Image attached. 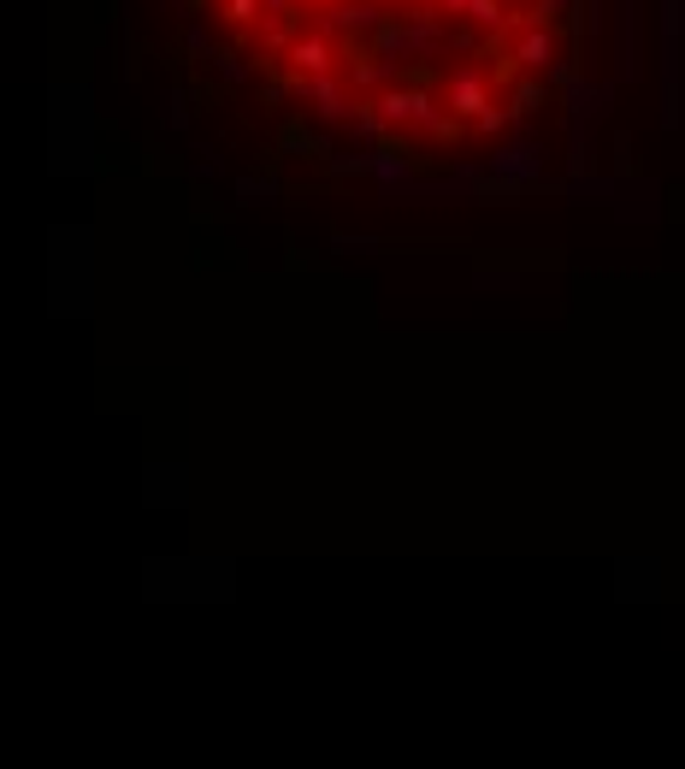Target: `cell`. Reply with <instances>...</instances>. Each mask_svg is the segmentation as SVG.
Here are the masks:
<instances>
[{"label": "cell", "mask_w": 685, "mask_h": 769, "mask_svg": "<svg viewBox=\"0 0 685 769\" xmlns=\"http://www.w3.org/2000/svg\"><path fill=\"white\" fill-rule=\"evenodd\" d=\"M290 66H296L302 78H326L331 71V42L326 36H302L296 48H290Z\"/></svg>", "instance_id": "6da1fadb"}, {"label": "cell", "mask_w": 685, "mask_h": 769, "mask_svg": "<svg viewBox=\"0 0 685 769\" xmlns=\"http://www.w3.org/2000/svg\"><path fill=\"white\" fill-rule=\"evenodd\" d=\"M449 107H456V113H491L485 78H479V71H461V78H449Z\"/></svg>", "instance_id": "7a4b0ae2"}, {"label": "cell", "mask_w": 685, "mask_h": 769, "mask_svg": "<svg viewBox=\"0 0 685 769\" xmlns=\"http://www.w3.org/2000/svg\"><path fill=\"white\" fill-rule=\"evenodd\" d=\"M515 60L527 66V71H544V66H556V36H550V31H532V36H520Z\"/></svg>", "instance_id": "3957f363"}, {"label": "cell", "mask_w": 685, "mask_h": 769, "mask_svg": "<svg viewBox=\"0 0 685 769\" xmlns=\"http://www.w3.org/2000/svg\"><path fill=\"white\" fill-rule=\"evenodd\" d=\"M260 7H267V0H225V19L231 24H249V19H260Z\"/></svg>", "instance_id": "277c9868"}, {"label": "cell", "mask_w": 685, "mask_h": 769, "mask_svg": "<svg viewBox=\"0 0 685 769\" xmlns=\"http://www.w3.org/2000/svg\"><path fill=\"white\" fill-rule=\"evenodd\" d=\"M538 101H544V90H538V83H520V95H515V113H532Z\"/></svg>", "instance_id": "5b68a950"}, {"label": "cell", "mask_w": 685, "mask_h": 769, "mask_svg": "<svg viewBox=\"0 0 685 769\" xmlns=\"http://www.w3.org/2000/svg\"><path fill=\"white\" fill-rule=\"evenodd\" d=\"M444 12H473V0H437Z\"/></svg>", "instance_id": "8992f818"}, {"label": "cell", "mask_w": 685, "mask_h": 769, "mask_svg": "<svg viewBox=\"0 0 685 769\" xmlns=\"http://www.w3.org/2000/svg\"><path fill=\"white\" fill-rule=\"evenodd\" d=\"M402 7H414V12H432V0H402Z\"/></svg>", "instance_id": "52a82bcc"}]
</instances>
